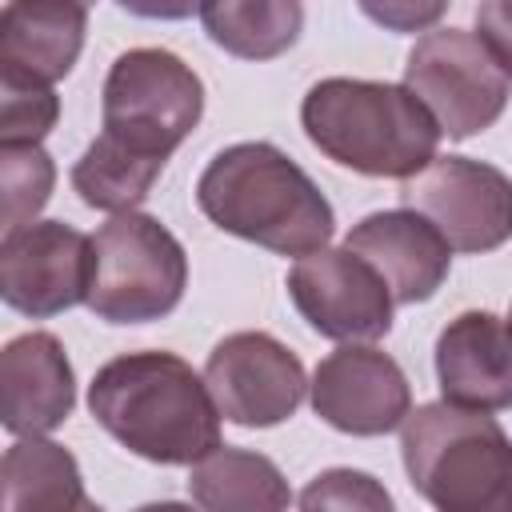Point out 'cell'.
Instances as JSON below:
<instances>
[{
    "instance_id": "3957f363",
    "label": "cell",
    "mask_w": 512,
    "mask_h": 512,
    "mask_svg": "<svg viewBox=\"0 0 512 512\" xmlns=\"http://www.w3.org/2000/svg\"><path fill=\"white\" fill-rule=\"evenodd\" d=\"M300 124L328 160L360 176L408 180L436 160L440 144L432 112L388 80L328 76L308 88Z\"/></svg>"
},
{
    "instance_id": "d4e9b609",
    "label": "cell",
    "mask_w": 512,
    "mask_h": 512,
    "mask_svg": "<svg viewBox=\"0 0 512 512\" xmlns=\"http://www.w3.org/2000/svg\"><path fill=\"white\" fill-rule=\"evenodd\" d=\"M364 12H368L372 20H380V24L396 28V32H416V28L432 24V20H440L444 4H424V8H420V4H384V8L364 4Z\"/></svg>"
},
{
    "instance_id": "83f0119b",
    "label": "cell",
    "mask_w": 512,
    "mask_h": 512,
    "mask_svg": "<svg viewBox=\"0 0 512 512\" xmlns=\"http://www.w3.org/2000/svg\"><path fill=\"white\" fill-rule=\"evenodd\" d=\"M508 324H512V312H508Z\"/></svg>"
},
{
    "instance_id": "484cf974",
    "label": "cell",
    "mask_w": 512,
    "mask_h": 512,
    "mask_svg": "<svg viewBox=\"0 0 512 512\" xmlns=\"http://www.w3.org/2000/svg\"><path fill=\"white\" fill-rule=\"evenodd\" d=\"M136 512H192V504H180V500H152V504H140Z\"/></svg>"
},
{
    "instance_id": "44dd1931",
    "label": "cell",
    "mask_w": 512,
    "mask_h": 512,
    "mask_svg": "<svg viewBox=\"0 0 512 512\" xmlns=\"http://www.w3.org/2000/svg\"><path fill=\"white\" fill-rule=\"evenodd\" d=\"M56 184L52 156L36 148H0V220L4 232L36 224V212L48 204Z\"/></svg>"
},
{
    "instance_id": "ac0fdd59",
    "label": "cell",
    "mask_w": 512,
    "mask_h": 512,
    "mask_svg": "<svg viewBox=\"0 0 512 512\" xmlns=\"http://www.w3.org/2000/svg\"><path fill=\"white\" fill-rule=\"evenodd\" d=\"M4 512H80L84 476L76 456L44 436L16 440L0 460Z\"/></svg>"
},
{
    "instance_id": "52a82bcc",
    "label": "cell",
    "mask_w": 512,
    "mask_h": 512,
    "mask_svg": "<svg viewBox=\"0 0 512 512\" xmlns=\"http://www.w3.org/2000/svg\"><path fill=\"white\" fill-rule=\"evenodd\" d=\"M404 88L432 112L440 136L468 140L492 128L512 96V80L476 32L432 28L404 60Z\"/></svg>"
},
{
    "instance_id": "ffe728a7",
    "label": "cell",
    "mask_w": 512,
    "mask_h": 512,
    "mask_svg": "<svg viewBox=\"0 0 512 512\" xmlns=\"http://www.w3.org/2000/svg\"><path fill=\"white\" fill-rule=\"evenodd\" d=\"M160 172H164V160L136 156L124 144H116L108 136H96L80 152V160L72 164V188L80 192V200L88 208L124 216V212H136V204L148 200Z\"/></svg>"
},
{
    "instance_id": "277c9868",
    "label": "cell",
    "mask_w": 512,
    "mask_h": 512,
    "mask_svg": "<svg viewBox=\"0 0 512 512\" xmlns=\"http://www.w3.org/2000/svg\"><path fill=\"white\" fill-rule=\"evenodd\" d=\"M400 456L436 512H512V436L488 412L420 404L400 424Z\"/></svg>"
},
{
    "instance_id": "e0dca14e",
    "label": "cell",
    "mask_w": 512,
    "mask_h": 512,
    "mask_svg": "<svg viewBox=\"0 0 512 512\" xmlns=\"http://www.w3.org/2000/svg\"><path fill=\"white\" fill-rule=\"evenodd\" d=\"M188 492L200 512H288L292 504L284 472L264 452L228 444L192 464Z\"/></svg>"
},
{
    "instance_id": "cb8c5ba5",
    "label": "cell",
    "mask_w": 512,
    "mask_h": 512,
    "mask_svg": "<svg viewBox=\"0 0 512 512\" xmlns=\"http://www.w3.org/2000/svg\"><path fill=\"white\" fill-rule=\"evenodd\" d=\"M476 36L496 56L504 76L512 80V4L508 0H484L476 8Z\"/></svg>"
},
{
    "instance_id": "30bf717a",
    "label": "cell",
    "mask_w": 512,
    "mask_h": 512,
    "mask_svg": "<svg viewBox=\"0 0 512 512\" xmlns=\"http://www.w3.org/2000/svg\"><path fill=\"white\" fill-rule=\"evenodd\" d=\"M204 384L224 420L240 428H272L300 408L308 372L300 356L276 336L232 332L208 352Z\"/></svg>"
},
{
    "instance_id": "8992f818",
    "label": "cell",
    "mask_w": 512,
    "mask_h": 512,
    "mask_svg": "<svg viewBox=\"0 0 512 512\" xmlns=\"http://www.w3.org/2000/svg\"><path fill=\"white\" fill-rule=\"evenodd\" d=\"M96 280L88 308L108 324H148L168 316L188 288L184 244L148 212H124L92 236Z\"/></svg>"
},
{
    "instance_id": "9c48e42d",
    "label": "cell",
    "mask_w": 512,
    "mask_h": 512,
    "mask_svg": "<svg viewBox=\"0 0 512 512\" xmlns=\"http://www.w3.org/2000/svg\"><path fill=\"white\" fill-rule=\"evenodd\" d=\"M96 280L92 236L64 220H36L0 240V296L8 308L48 320L88 304Z\"/></svg>"
},
{
    "instance_id": "603a6c76",
    "label": "cell",
    "mask_w": 512,
    "mask_h": 512,
    "mask_svg": "<svg viewBox=\"0 0 512 512\" xmlns=\"http://www.w3.org/2000/svg\"><path fill=\"white\" fill-rule=\"evenodd\" d=\"M300 512H396V504L372 472L328 468L304 484Z\"/></svg>"
},
{
    "instance_id": "4316f807",
    "label": "cell",
    "mask_w": 512,
    "mask_h": 512,
    "mask_svg": "<svg viewBox=\"0 0 512 512\" xmlns=\"http://www.w3.org/2000/svg\"><path fill=\"white\" fill-rule=\"evenodd\" d=\"M80 512H104V508H100L96 500H84V504H80Z\"/></svg>"
},
{
    "instance_id": "9a60e30c",
    "label": "cell",
    "mask_w": 512,
    "mask_h": 512,
    "mask_svg": "<svg viewBox=\"0 0 512 512\" xmlns=\"http://www.w3.org/2000/svg\"><path fill=\"white\" fill-rule=\"evenodd\" d=\"M436 380L456 408H512V324L492 312H460L448 320L436 340Z\"/></svg>"
},
{
    "instance_id": "6da1fadb",
    "label": "cell",
    "mask_w": 512,
    "mask_h": 512,
    "mask_svg": "<svg viewBox=\"0 0 512 512\" xmlns=\"http://www.w3.org/2000/svg\"><path fill=\"white\" fill-rule=\"evenodd\" d=\"M92 420L152 464H200L220 448V408L176 352H124L88 384Z\"/></svg>"
},
{
    "instance_id": "4fadbf2b",
    "label": "cell",
    "mask_w": 512,
    "mask_h": 512,
    "mask_svg": "<svg viewBox=\"0 0 512 512\" xmlns=\"http://www.w3.org/2000/svg\"><path fill=\"white\" fill-rule=\"evenodd\" d=\"M344 248L380 272L396 304L432 300L452 268V248L444 244V236L408 208L364 216L344 236Z\"/></svg>"
},
{
    "instance_id": "d6986e66",
    "label": "cell",
    "mask_w": 512,
    "mask_h": 512,
    "mask_svg": "<svg viewBox=\"0 0 512 512\" xmlns=\"http://www.w3.org/2000/svg\"><path fill=\"white\" fill-rule=\"evenodd\" d=\"M200 24L224 52L240 60H272L296 44L304 8L296 0H212L200 4Z\"/></svg>"
},
{
    "instance_id": "5bb4252c",
    "label": "cell",
    "mask_w": 512,
    "mask_h": 512,
    "mask_svg": "<svg viewBox=\"0 0 512 512\" xmlns=\"http://www.w3.org/2000/svg\"><path fill=\"white\" fill-rule=\"evenodd\" d=\"M76 408V376L64 344L52 332H24L0 352V420L24 436L60 428Z\"/></svg>"
},
{
    "instance_id": "8fae6325",
    "label": "cell",
    "mask_w": 512,
    "mask_h": 512,
    "mask_svg": "<svg viewBox=\"0 0 512 512\" xmlns=\"http://www.w3.org/2000/svg\"><path fill=\"white\" fill-rule=\"evenodd\" d=\"M312 332L340 344H372L392 328V292L380 272L348 248H324L288 268L284 280Z\"/></svg>"
},
{
    "instance_id": "2e32d148",
    "label": "cell",
    "mask_w": 512,
    "mask_h": 512,
    "mask_svg": "<svg viewBox=\"0 0 512 512\" xmlns=\"http://www.w3.org/2000/svg\"><path fill=\"white\" fill-rule=\"evenodd\" d=\"M88 8L76 0H12L0 8V76L56 84L80 60Z\"/></svg>"
},
{
    "instance_id": "7c38bea8",
    "label": "cell",
    "mask_w": 512,
    "mask_h": 512,
    "mask_svg": "<svg viewBox=\"0 0 512 512\" xmlns=\"http://www.w3.org/2000/svg\"><path fill=\"white\" fill-rule=\"evenodd\" d=\"M312 412L348 436H384L412 412L404 368L372 344H340L308 380Z\"/></svg>"
},
{
    "instance_id": "7402d4cb",
    "label": "cell",
    "mask_w": 512,
    "mask_h": 512,
    "mask_svg": "<svg viewBox=\"0 0 512 512\" xmlns=\"http://www.w3.org/2000/svg\"><path fill=\"white\" fill-rule=\"evenodd\" d=\"M60 120V96L48 84L0 76V148H36Z\"/></svg>"
},
{
    "instance_id": "5b68a950",
    "label": "cell",
    "mask_w": 512,
    "mask_h": 512,
    "mask_svg": "<svg viewBox=\"0 0 512 512\" xmlns=\"http://www.w3.org/2000/svg\"><path fill=\"white\" fill-rule=\"evenodd\" d=\"M108 140L136 156L164 160L192 136L204 116V84L168 48H128L112 60L100 92Z\"/></svg>"
},
{
    "instance_id": "7a4b0ae2",
    "label": "cell",
    "mask_w": 512,
    "mask_h": 512,
    "mask_svg": "<svg viewBox=\"0 0 512 512\" xmlns=\"http://www.w3.org/2000/svg\"><path fill=\"white\" fill-rule=\"evenodd\" d=\"M196 204L220 232L280 256L324 252L336 232L332 204L316 180L268 140L216 152L196 180Z\"/></svg>"
},
{
    "instance_id": "ba28073f",
    "label": "cell",
    "mask_w": 512,
    "mask_h": 512,
    "mask_svg": "<svg viewBox=\"0 0 512 512\" xmlns=\"http://www.w3.org/2000/svg\"><path fill=\"white\" fill-rule=\"evenodd\" d=\"M408 212L424 216L452 252H492L512 236V180L472 156H436L424 172L400 180Z\"/></svg>"
}]
</instances>
